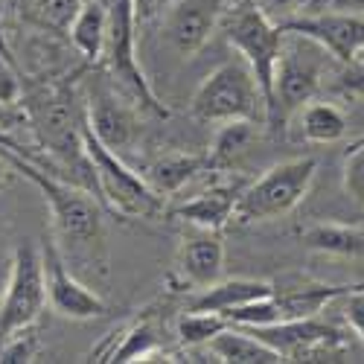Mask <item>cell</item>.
Here are the masks:
<instances>
[{"label":"cell","instance_id":"cell-1","mask_svg":"<svg viewBox=\"0 0 364 364\" xmlns=\"http://www.w3.org/2000/svg\"><path fill=\"white\" fill-rule=\"evenodd\" d=\"M0 155L44 196L50 207V236L55 248L62 251L68 268L76 277H108V239L102 201L94 198L87 190L55 178L53 172H44L38 164L18 155L15 149L0 146Z\"/></svg>","mask_w":364,"mask_h":364},{"label":"cell","instance_id":"cell-2","mask_svg":"<svg viewBox=\"0 0 364 364\" xmlns=\"http://www.w3.org/2000/svg\"><path fill=\"white\" fill-rule=\"evenodd\" d=\"M21 105L26 114V126L41 140V146L62 164H76L90 178V164L82 149V129H85V108L73 85L68 82H44L33 90H23Z\"/></svg>","mask_w":364,"mask_h":364},{"label":"cell","instance_id":"cell-3","mask_svg":"<svg viewBox=\"0 0 364 364\" xmlns=\"http://www.w3.org/2000/svg\"><path fill=\"white\" fill-rule=\"evenodd\" d=\"M82 149L90 164V184L97 190V198L123 219H146L155 222L166 213V198L149 187V181L132 169L123 155H117L108 146H102L94 132L82 129Z\"/></svg>","mask_w":364,"mask_h":364},{"label":"cell","instance_id":"cell-4","mask_svg":"<svg viewBox=\"0 0 364 364\" xmlns=\"http://www.w3.org/2000/svg\"><path fill=\"white\" fill-rule=\"evenodd\" d=\"M329 62L332 58L315 41L294 33H283V50L274 70V105H271L268 129L274 132L286 129L289 119L321 94L323 82L332 70Z\"/></svg>","mask_w":364,"mask_h":364},{"label":"cell","instance_id":"cell-5","mask_svg":"<svg viewBox=\"0 0 364 364\" xmlns=\"http://www.w3.org/2000/svg\"><path fill=\"white\" fill-rule=\"evenodd\" d=\"M318 175L315 158H291L265 169L257 181L242 187L233 222L239 225H259L289 216L291 210L309 196Z\"/></svg>","mask_w":364,"mask_h":364},{"label":"cell","instance_id":"cell-6","mask_svg":"<svg viewBox=\"0 0 364 364\" xmlns=\"http://www.w3.org/2000/svg\"><path fill=\"white\" fill-rule=\"evenodd\" d=\"M190 111L201 123H233V119H254L268 126V105L251 68L233 58L207 73L196 87Z\"/></svg>","mask_w":364,"mask_h":364},{"label":"cell","instance_id":"cell-7","mask_svg":"<svg viewBox=\"0 0 364 364\" xmlns=\"http://www.w3.org/2000/svg\"><path fill=\"white\" fill-rule=\"evenodd\" d=\"M222 33L228 44L239 53V58L251 68L265 105L271 117V105H274V70H277V58L283 50V33L280 26L271 21L254 0H239L233 4L225 18H222Z\"/></svg>","mask_w":364,"mask_h":364},{"label":"cell","instance_id":"cell-8","mask_svg":"<svg viewBox=\"0 0 364 364\" xmlns=\"http://www.w3.org/2000/svg\"><path fill=\"white\" fill-rule=\"evenodd\" d=\"M111 79L123 94L137 102V108L155 114V117H169V108L158 100L155 87L149 85L140 62H137V18H134V0H111L108 6V29H105V44H102V58Z\"/></svg>","mask_w":364,"mask_h":364},{"label":"cell","instance_id":"cell-9","mask_svg":"<svg viewBox=\"0 0 364 364\" xmlns=\"http://www.w3.org/2000/svg\"><path fill=\"white\" fill-rule=\"evenodd\" d=\"M47 309L41 245L21 242L9 259V283L0 297V344L36 326Z\"/></svg>","mask_w":364,"mask_h":364},{"label":"cell","instance_id":"cell-10","mask_svg":"<svg viewBox=\"0 0 364 364\" xmlns=\"http://www.w3.org/2000/svg\"><path fill=\"white\" fill-rule=\"evenodd\" d=\"M251 332L274 347L283 355V361H347L353 358L347 347V332H341L336 323L321 321V315L257 326Z\"/></svg>","mask_w":364,"mask_h":364},{"label":"cell","instance_id":"cell-11","mask_svg":"<svg viewBox=\"0 0 364 364\" xmlns=\"http://www.w3.org/2000/svg\"><path fill=\"white\" fill-rule=\"evenodd\" d=\"M41 262H44V286H47V306L68 321H94L111 312L108 300L90 289L82 277L68 268L62 251L55 248L53 236L47 233L41 242Z\"/></svg>","mask_w":364,"mask_h":364},{"label":"cell","instance_id":"cell-12","mask_svg":"<svg viewBox=\"0 0 364 364\" xmlns=\"http://www.w3.org/2000/svg\"><path fill=\"white\" fill-rule=\"evenodd\" d=\"M280 29L315 41L336 65L355 62L364 47V12L355 9H318L280 23Z\"/></svg>","mask_w":364,"mask_h":364},{"label":"cell","instance_id":"cell-13","mask_svg":"<svg viewBox=\"0 0 364 364\" xmlns=\"http://www.w3.org/2000/svg\"><path fill=\"white\" fill-rule=\"evenodd\" d=\"M225 12L228 0H169L164 12V36L178 55L193 58L219 29Z\"/></svg>","mask_w":364,"mask_h":364},{"label":"cell","instance_id":"cell-14","mask_svg":"<svg viewBox=\"0 0 364 364\" xmlns=\"http://www.w3.org/2000/svg\"><path fill=\"white\" fill-rule=\"evenodd\" d=\"M225 274V242L219 230L184 236L175 254V280L184 289H207Z\"/></svg>","mask_w":364,"mask_h":364},{"label":"cell","instance_id":"cell-15","mask_svg":"<svg viewBox=\"0 0 364 364\" xmlns=\"http://www.w3.org/2000/svg\"><path fill=\"white\" fill-rule=\"evenodd\" d=\"M85 123L94 132V137L108 146L117 155H123V149L132 146L137 134V117L129 102L119 100L114 90H97L85 105Z\"/></svg>","mask_w":364,"mask_h":364},{"label":"cell","instance_id":"cell-16","mask_svg":"<svg viewBox=\"0 0 364 364\" xmlns=\"http://www.w3.org/2000/svg\"><path fill=\"white\" fill-rule=\"evenodd\" d=\"M242 181H225V184H213L210 190L187 198L184 204H178L172 210H166L169 216L193 225L196 230H222L233 222L236 213V201L242 193Z\"/></svg>","mask_w":364,"mask_h":364},{"label":"cell","instance_id":"cell-17","mask_svg":"<svg viewBox=\"0 0 364 364\" xmlns=\"http://www.w3.org/2000/svg\"><path fill=\"white\" fill-rule=\"evenodd\" d=\"M219 364H280L283 355L245 326H228L207 344Z\"/></svg>","mask_w":364,"mask_h":364},{"label":"cell","instance_id":"cell-18","mask_svg":"<svg viewBox=\"0 0 364 364\" xmlns=\"http://www.w3.org/2000/svg\"><path fill=\"white\" fill-rule=\"evenodd\" d=\"M274 291V283L268 280H254V277H233V280H216L207 289H198V294L193 297L190 309L198 312H222L228 315L230 309L242 306V303H251L259 297H268Z\"/></svg>","mask_w":364,"mask_h":364},{"label":"cell","instance_id":"cell-19","mask_svg":"<svg viewBox=\"0 0 364 364\" xmlns=\"http://www.w3.org/2000/svg\"><path fill=\"white\" fill-rule=\"evenodd\" d=\"M353 286H332V283H297V286H274V300L280 309V321L294 318H315L332 300H338Z\"/></svg>","mask_w":364,"mask_h":364},{"label":"cell","instance_id":"cell-20","mask_svg":"<svg viewBox=\"0 0 364 364\" xmlns=\"http://www.w3.org/2000/svg\"><path fill=\"white\" fill-rule=\"evenodd\" d=\"M300 242L309 251L329 254V257H364V228L358 225H338V222H312L300 228Z\"/></svg>","mask_w":364,"mask_h":364},{"label":"cell","instance_id":"cell-21","mask_svg":"<svg viewBox=\"0 0 364 364\" xmlns=\"http://www.w3.org/2000/svg\"><path fill=\"white\" fill-rule=\"evenodd\" d=\"M257 137H259V123H254V119H233V123H222V129L216 132L213 146H210L207 169L225 172V169L236 166L251 151Z\"/></svg>","mask_w":364,"mask_h":364},{"label":"cell","instance_id":"cell-22","mask_svg":"<svg viewBox=\"0 0 364 364\" xmlns=\"http://www.w3.org/2000/svg\"><path fill=\"white\" fill-rule=\"evenodd\" d=\"M105 29H108V6H102V0H85L68 26L70 44L85 62H100L102 58Z\"/></svg>","mask_w":364,"mask_h":364},{"label":"cell","instance_id":"cell-23","mask_svg":"<svg viewBox=\"0 0 364 364\" xmlns=\"http://www.w3.org/2000/svg\"><path fill=\"white\" fill-rule=\"evenodd\" d=\"M201 169H207V158L184 155V151H172V155H164L155 164H149L143 178L149 181V187L155 190L158 196L169 198L181 187H187Z\"/></svg>","mask_w":364,"mask_h":364},{"label":"cell","instance_id":"cell-24","mask_svg":"<svg viewBox=\"0 0 364 364\" xmlns=\"http://www.w3.org/2000/svg\"><path fill=\"white\" fill-rule=\"evenodd\" d=\"M297 119L306 143H336L347 134V114L336 102L312 100L297 111Z\"/></svg>","mask_w":364,"mask_h":364},{"label":"cell","instance_id":"cell-25","mask_svg":"<svg viewBox=\"0 0 364 364\" xmlns=\"http://www.w3.org/2000/svg\"><path fill=\"white\" fill-rule=\"evenodd\" d=\"M161 338L151 321H137L129 329L119 332V341L114 344L111 353L102 355V361H151V355H158Z\"/></svg>","mask_w":364,"mask_h":364},{"label":"cell","instance_id":"cell-26","mask_svg":"<svg viewBox=\"0 0 364 364\" xmlns=\"http://www.w3.org/2000/svg\"><path fill=\"white\" fill-rule=\"evenodd\" d=\"M228 326H230V321L222 312H198V309H190V312H184V315L178 318L175 336H178V341L184 344L187 350H204Z\"/></svg>","mask_w":364,"mask_h":364},{"label":"cell","instance_id":"cell-27","mask_svg":"<svg viewBox=\"0 0 364 364\" xmlns=\"http://www.w3.org/2000/svg\"><path fill=\"white\" fill-rule=\"evenodd\" d=\"M323 87L332 97L347 100V102H364V62H347V65H336L329 70Z\"/></svg>","mask_w":364,"mask_h":364},{"label":"cell","instance_id":"cell-28","mask_svg":"<svg viewBox=\"0 0 364 364\" xmlns=\"http://www.w3.org/2000/svg\"><path fill=\"white\" fill-rule=\"evenodd\" d=\"M85 0H36V18L44 29L53 33H68L70 21L82 9Z\"/></svg>","mask_w":364,"mask_h":364},{"label":"cell","instance_id":"cell-29","mask_svg":"<svg viewBox=\"0 0 364 364\" xmlns=\"http://www.w3.org/2000/svg\"><path fill=\"white\" fill-rule=\"evenodd\" d=\"M254 4L277 26L286 23V21H294L300 15H309V12H318V9L336 6L332 0H254Z\"/></svg>","mask_w":364,"mask_h":364},{"label":"cell","instance_id":"cell-30","mask_svg":"<svg viewBox=\"0 0 364 364\" xmlns=\"http://www.w3.org/2000/svg\"><path fill=\"white\" fill-rule=\"evenodd\" d=\"M344 193L364 207V140H358L353 146V151H347L344 161Z\"/></svg>","mask_w":364,"mask_h":364},{"label":"cell","instance_id":"cell-31","mask_svg":"<svg viewBox=\"0 0 364 364\" xmlns=\"http://www.w3.org/2000/svg\"><path fill=\"white\" fill-rule=\"evenodd\" d=\"M38 347H41V341L36 336V329L29 326L0 344V361H36Z\"/></svg>","mask_w":364,"mask_h":364},{"label":"cell","instance_id":"cell-32","mask_svg":"<svg viewBox=\"0 0 364 364\" xmlns=\"http://www.w3.org/2000/svg\"><path fill=\"white\" fill-rule=\"evenodd\" d=\"M344 321H347V326L355 332V338L364 347V289L361 286H353L344 294Z\"/></svg>","mask_w":364,"mask_h":364},{"label":"cell","instance_id":"cell-33","mask_svg":"<svg viewBox=\"0 0 364 364\" xmlns=\"http://www.w3.org/2000/svg\"><path fill=\"white\" fill-rule=\"evenodd\" d=\"M21 94H23V82L12 70V62L6 58V53H0V102L18 105L21 102Z\"/></svg>","mask_w":364,"mask_h":364},{"label":"cell","instance_id":"cell-34","mask_svg":"<svg viewBox=\"0 0 364 364\" xmlns=\"http://www.w3.org/2000/svg\"><path fill=\"white\" fill-rule=\"evenodd\" d=\"M26 126V114L23 105H12V102H0V134H9L12 129Z\"/></svg>","mask_w":364,"mask_h":364},{"label":"cell","instance_id":"cell-35","mask_svg":"<svg viewBox=\"0 0 364 364\" xmlns=\"http://www.w3.org/2000/svg\"><path fill=\"white\" fill-rule=\"evenodd\" d=\"M164 4H166V0H134V18H137V23H143L155 12H161Z\"/></svg>","mask_w":364,"mask_h":364},{"label":"cell","instance_id":"cell-36","mask_svg":"<svg viewBox=\"0 0 364 364\" xmlns=\"http://www.w3.org/2000/svg\"><path fill=\"white\" fill-rule=\"evenodd\" d=\"M9 178H12V166H6V158L0 155V190L9 187Z\"/></svg>","mask_w":364,"mask_h":364},{"label":"cell","instance_id":"cell-37","mask_svg":"<svg viewBox=\"0 0 364 364\" xmlns=\"http://www.w3.org/2000/svg\"><path fill=\"white\" fill-rule=\"evenodd\" d=\"M336 6H344V9H355V12H364V0H332Z\"/></svg>","mask_w":364,"mask_h":364},{"label":"cell","instance_id":"cell-38","mask_svg":"<svg viewBox=\"0 0 364 364\" xmlns=\"http://www.w3.org/2000/svg\"><path fill=\"white\" fill-rule=\"evenodd\" d=\"M6 283H9V259L0 262V297H4V291H6Z\"/></svg>","mask_w":364,"mask_h":364},{"label":"cell","instance_id":"cell-39","mask_svg":"<svg viewBox=\"0 0 364 364\" xmlns=\"http://www.w3.org/2000/svg\"><path fill=\"white\" fill-rule=\"evenodd\" d=\"M0 146H6V149H15L18 155H26V151H23V149H21V146H18L15 140H9V134H0Z\"/></svg>","mask_w":364,"mask_h":364},{"label":"cell","instance_id":"cell-40","mask_svg":"<svg viewBox=\"0 0 364 364\" xmlns=\"http://www.w3.org/2000/svg\"><path fill=\"white\" fill-rule=\"evenodd\" d=\"M358 62H364V47H361V53H358Z\"/></svg>","mask_w":364,"mask_h":364}]
</instances>
